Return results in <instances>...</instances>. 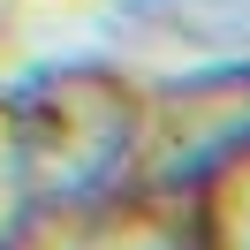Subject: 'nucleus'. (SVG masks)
Here are the masks:
<instances>
[{
	"instance_id": "nucleus-4",
	"label": "nucleus",
	"mask_w": 250,
	"mask_h": 250,
	"mask_svg": "<svg viewBox=\"0 0 250 250\" xmlns=\"http://www.w3.org/2000/svg\"><path fill=\"white\" fill-rule=\"evenodd\" d=\"M106 31L152 53H250V0H106Z\"/></svg>"
},
{
	"instance_id": "nucleus-2",
	"label": "nucleus",
	"mask_w": 250,
	"mask_h": 250,
	"mask_svg": "<svg viewBox=\"0 0 250 250\" xmlns=\"http://www.w3.org/2000/svg\"><path fill=\"white\" fill-rule=\"evenodd\" d=\"M243 159H250V53H212L137 83V174H129L137 189L197 205Z\"/></svg>"
},
{
	"instance_id": "nucleus-5",
	"label": "nucleus",
	"mask_w": 250,
	"mask_h": 250,
	"mask_svg": "<svg viewBox=\"0 0 250 250\" xmlns=\"http://www.w3.org/2000/svg\"><path fill=\"white\" fill-rule=\"evenodd\" d=\"M197 220H205V250H250V159L197 197Z\"/></svg>"
},
{
	"instance_id": "nucleus-3",
	"label": "nucleus",
	"mask_w": 250,
	"mask_h": 250,
	"mask_svg": "<svg viewBox=\"0 0 250 250\" xmlns=\"http://www.w3.org/2000/svg\"><path fill=\"white\" fill-rule=\"evenodd\" d=\"M0 250H205V220H197V205L122 182L83 205L0 212Z\"/></svg>"
},
{
	"instance_id": "nucleus-1",
	"label": "nucleus",
	"mask_w": 250,
	"mask_h": 250,
	"mask_svg": "<svg viewBox=\"0 0 250 250\" xmlns=\"http://www.w3.org/2000/svg\"><path fill=\"white\" fill-rule=\"evenodd\" d=\"M137 174V76L99 53L0 83V212L106 197Z\"/></svg>"
}]
</instances>
